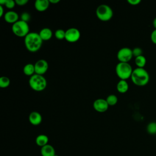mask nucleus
<instances>
[{
  "label": "nucleus",
  "mask_w": 156,
  "mask_h": 156,
  "mask_svg": "<svg viewBox=\"0 0 156 156\" xmlns=\"http://www.w3.org/2000/svg\"><path fill=\"white\" fill-rule=\"evenodd\" d=\"M24 45L26 48L30 52L38 51L41 47L43 40L37 32H29L24 37Z\"/></svg>",
  "instance_id": "nucleus-1"
},
{
  "label": "nucleus",
  "mask_w": 156,
  "mask_h": 156,
  "mask_svg": "<svg viewBox=\"0 0 156 156\" xmlns=\"http://www.w3.org/2000/svg\"><path fill=\"white\" fill-rule=\"evenodd\" d=\"M130 78L135 85L144 86L149 81V74L144 68L137 67L133 69Z\"/></svg>",
  "instance_id": "nucleus-2"
},
{
  "label": "nucleus",
  "mask_w": 156,
  "mask_h": 156,
  "mask_svg": "<svg viewBox=\"0 0 156 156\" xmlns=\"http://www.w3.org/2000/svg\"><path fill=\"white\" fill-rule=\"evenodd\" d=\"M29 84L33 90L41 91L46 88L47 86V81L43 75L34 74L29 78Z\"/></svg>",
  "instance_id": "nucleus-3"
},
{
  "label": "nucleus",
  "mask_w": 156,
  "mask_h": 156,
  "mask_svg": "<svg viewBox=\"0 0 156 156\" xmlns=\"http://www.w3.org/2000/svg\"><path fill=\"white\" fill-rule=\"evenodd\" d=\"M133 69L129 63L119 62L115 68V72L120 80H126L131 77Z\"/></svg>",
  "instance_id": "nucleus-4"
},
{
  "label": "nucleus",
  "mask_w": 156,
  "mask_h": 156,
  "mask_svg": "<svg viewBox=\"0 0 156 156\" xmlns=\"http://www.w3.org/2000/svg\"><path fill=\"white\" fill-rule=\"evenodd\" d=\"M96 15L99 20L107 21L113 17V12L109 5L107 4H101L96 10Z\"/></svg>",
  "instance_id": "nucleus-5"
},
{
  "label": "nucleus",
  "mask_w": 156,
  "mask_h": 156,
  "mask_svg": "<svg viewBox=\"0 0 156 156\" xmlns=\"http://www.w3.org/2000/svg\"><path fill=\"white\" fill-rule=\"evenodd\" d=\"M12 30L15 35L25 37L29 33V26L27 22L20 20L12 24Z\"/></svg>",
  "instance_id": "nucleus-6"
},
{
  "label": "nucleus",
  "mask_w": 156,
  "mask_h": 156,
  "mask_svg": "<svg viewBox=\"0 0 156 156\" xmlns=\"http://www.w3.org/2000/svg\"><path fill=\"white\" fill-rule=\"evenodd\" d=\"M133 56L132 50L127 47L121 48L117 52V58L119 62L128 63Z\"/></svg>",
  "instance_id": "nucleus-7"
},
{
  "label": "nucleus",
  "mask_w": 156,
  "mask_h": 156,
  "mask_svg": "<svg viewBox=\"0 0 156 156\" xmlns=\"http://www.w3.org/2000/svg\"><path fill=\"white\" fill-rule=\"evenodd\" d=\"M80 37V32L79 30L75 27H71L65 30V39L69 43H74L77 41Z\"/></svg>",
  "instance_id": "nucleus-8"
},
{
  "label": "nucleus",
  "mask_w": 156,
  "mask_h": 156,
  "mask_svg": "<svg viewBox=\"0 0 156 156\" xmlns=\"http://www.w3.org/2000/svg\"><path fill=\"white\" fill-rule=\"evenodd\" d=\"M35 73L39 75H43L48 71L49 65L46 60L44 59H40L37 60L34 64Z\"/></svg>",
  "instance_id": "nucleus-9"
},
{
  "label": "nucleus",
  "mask_w": 156,
  "mask_h": 156,
  "mask_svg": "<svg viewBox=\"0 0 156 156\" xmlns=\"http://www.w3.org/2000/svg\"><path fill=\"white\" fill-rule=\"evenodd\" d=\"M93 106L94 109L98 112L103 113L107 110L109 105L105 99L99 98L94 101Z\"/></svg>",
  "instance_id": "nucleus-10"
},
{
  "label": "nucleus",
  "mask_w": 156,
  "mask_h": 156,
  "mask_svg": "<svg viewBox=\"0 0 156 156\" xmlns=\"http://www.w3.org/2000/svg\"><path fill=\"white\" fill-rule=\"evenodd\" d=\"M4 20L9 23H12V24L16 21H18L19 20V15L18 14L13 10H9L5 13L4 15Z\"/></svg>",
  "instance_id": "nucleus-11"
},
{
  "label": "nucleus",
  "mask_w": 156,
  "mask_h": 156,
  "mask_svg": "<svg viewBox=\"0 0 156 156\" xmlns=\"http://www.w3.org/2000/svg\"><path fill=\"white\" fill-rule=\"evenodd\" d=\"M29 121L30 124L34 126L39 125L42 121V117L41 114L36 111L32 112L29 116Z\"/></svg>",
  "instance_id": "nucleus-12"
},
{
  "label": "nucleus",
  "mask_w": 156,
  "mask_h": 156,
  "mask_svg": "<svg viewBox=\"0 0 156 156\" xmlns=\"http://www.w3.org/2000/svg\"><path fill=\"white\" fill-rule=\"evenodd\" d=\"M49 0H36L34 4L35 9L38 12H44L49 6Z\"/></svg>",
  "instance_id": "nucleus-13"
},
{
  "label": "nucleus",
  "mask_w": 156,
  "mask_h": 156,
  "mask_svg": "<svg viewBox=\"0 0 156 156\" xmlns=\"http://www.w3.org/2000/svg\"><path fill=\"white\" fill-rule=\"evenodd\" d=\"M41 154L42 156H54L55 151L52 146L48 144L41 148Z\"/></svg>",
  "instance_id": "nucleus-14"
},
{
  "label": "nucleus",
  "mask_w": 156,
  "mask_h": 156,
  "mask_svg": "<svg viewBox=\"0 0 156 156\" xmlns=\"http://www.w3.org/2000/svg\"><path fill=\"white\" fill-rule=\"evenodd\" d=\"M38 34L43 41H48L52 37V32L51 29L48 27L41 29Z\"/></svg>",
  "instance_id": "nucleus-15"
},
{
  "label": "nucleus",
  "mask_w": 156,
  "mask_h": 156,
  "mask_svg": "<svg viewBox=\"0 0 156 156\" xmlns=\"http://www.w3.org/2000/svg\"><path fill=\"white\" fill-rule=\"evenodd\" d=\"M116 89L120 93H125L129 90V84L126 80H120L116 85Z\"/></svg>",
  "instance_id": "nucleus-16"
},
{
  "label": "nucleus",
  "mask_w": 156,
  "mask_h": 156,
  "mask_svg": "<svg viewBox=\"0 0 156 156\" xmlns=\"http://www.w3.org/2000/svg\"><path fill=\"white\" fill-rule=\"evenodd\" d=\"M48 141H49V138L48 136L44 134H41L38 135L35 139L36 144L41 147L48 144Z\"/></svg>",
  "instance_id": "nucleus-17"
},
{
  "label": "nucleus",
  "mask_w": 156,
  "mask_h": 156,
  "mask_svg": "<svg viewBox=\"0 0 156 156\" xmlns=\"http://www.w3.org/2000/svg\"><path fill=\"white\" fill-rule=\"evenodd\" d=\"M23 73L25 75L32 76L35 73V66L32 63H27L23 67Z\"/></svg>",
  "instance_id": "nucleus-18"
},
{
  "label": "nucleus",
  "mask_w": 156,
  "mask_h": 156,
  "mask_svg": "<svg viewBox=\"0 0 156 156\" xmlns=\"http://www.w3.org/2000/svg\"><path fill=\"white\" fill-rule=\"evenodd\" d=\"M135 63L137 67L138 68H144L146 63V57L143 55H140L138 57H135Z\"/></svg>",
  "instance_id": "nucleus-19"
},
{
  "label": "nucleus",
  "mask_w": 156,
  "mask_h": 156,
  "mask_svg": "<svg viewBox=\"0 0 156 156\" xmlns=\"http://www.w3.org/2000/svg\"><path fill=\"white\" fill-rule=\"evenodd\" d=\"M0 5H4L7 9H12L15 6L16 2H15V1H13V0H1Z\"/></svg>",
  "instance_id": "nucleus-20"
},
{
  "label": "nucleus",
  "mask_w": 156,
  "mask_h": 156,
  "mask_svg": "<svg viewBox=\"0 0 156 156\" xmlns=\"http://www.w3.org/2000/svg\"><path fill=\"white\" fill-rule=\"evenodd\" d=\"M108 105H115L118 102V98L115 94H110L105 99Z\"/></svg>",
  "instance_id": "nucleus-21"
},
{
  "label": "nucleus",
  "mask_w": 156,
  "mask_h": 156,
  "mask_svg": "<svg viewBox=\"0 0 156 156\" xmlns=\"http://www.w3.org/2000/svg\"><path fill=\"white\" fill-rule=\"evenodd\" d=\"M147 132L151 135L156 134V122L152 121L149 122L146 127Z\"/></svg>",
  "instance_id": "nucleus-22"
},
{
  "label": "nucleus",
  "mask_w": 156,
  "mask_h": 156,
  "mask_svg": "<svg viewBox=\"0 0 156 156\" xmlns=\"http://www.w3.org/2000/svg\"><path fill=\"white\" fill-rule=\"evenodd\" d=\"M10 79L6 76H1L0 77V87L5 88L10 85Z\"/></svg>",
  "instance_id": "nucleus-23"
},
{
  "label": "nucleus",
  "mask_w": 156,
  "mask_h": 156,
  "mask_svg": "<svg viewBox=\"0 0 156 156\" xmlns=\"http://www.w3.org/2000/svg\"><path fill=\"white\" fill-rule=\"evenodd\" d=\"M54 35L57 40H63L65 38V31L62 29H57L55 32Z\"/></svg>",
  "instance_id": "nucleus-24"
},
{
  "label": "nucleus",
  "mask_w": 156,
  "mask_h": 156,
  "mask_svg": "<svg viewBox=\"0 0 156 156\" xmlns=\"http://www.w3.org/2000/svg\"><path fill=\"white\" fill-rule=\"evenodd\" d=\"M132 53H133V55L136 57L143 55V50L141 48L139 47H136L132 49Z\"/></svg>",
  "instance_id": "nucleus-25"
},
{
  "label": "nucleus",
  "mask_w": 156,
  "mask_h": 156,
  "mask_svg": "<svg viewBox=\"0 0 156 156\" xmlns=\"http://www.w3.org/2000/svg\"><path fill=\"white\" fill-rule=\"evenodd\" d=\"M31 18V16H30V13H29L28 12H23L21 13V20L25 21V22H28L29 21H30Z\"/></svg>",
  "instance_id": "nucleus-26"
},
{
  "label": "nucleus",
  "mask_w": 156,
  "mask_h": 156,
  "mask_svg": "<svg viewBox=\"0 0 156 156\" xmlns=\"http://www.w3.org/2000/svg\"><path fill=\"white\" fill-rule=\"evenodd\" d=\"M151 39L154 44H156V29H154L151 34Z\"/></svg>",
  "instance_id": "nucleus-27"
},
{
  "label": "nucleus",
  "mask_w": 156,
  "mask_h": 156,
  "mask_svg": "<svg viewBox=\"0 0 156 156\" xmlns=\"http://www.w3.org/2000/svg\"><path fill=\"white\" fill-rule=\"evenodd\" d=\"M15 2L16 4L20 6H23L26 5L28 2V0H15Z\"/></svg>",
  "instance_id": "nucleus-28"
},
{
  "label": "nucleus",
  "mask_w": 156,
  "mask_h": 156,
  "mask_svg": "<svg viewBox=\"0 0 156 156\" xmlns=\"http://www.w3.org/2000/svg\"><path fill=\"white\" fill-rule=\"evenodd\" d=\"M127 2L130 5H136L141 2V0H127Z\"/></svg>",
  "instance_id": "nucleus-29"
},
{
  "label": "nucleus",
  "mask_w": 156,
  "mask_h": 156,
  "mask_svg": "<svg viewBox=\"0 0 156 156\" xmlns=\"http://www.w3.org/2000/svg\"><path fill=\"white\" fill-rule=\"evenodd\" d=\"M4 8L3 5H0V17H2V16L4 15Z\"/></svg>",
  "instance_id": "nucleus-30"
},
{
  "label": "nucleus",
  "mask_w": 156,
  "mask_h": 156,
  "mask_svg": "<svg viewBox=\"0 0 156 156\" xmlns=\"http://www.w3.org/2000/svg\"><path fill=\"white\" fill-rule=\"evenodd\" d=\"M49 1L50 3L52 4H57L60 2V0H49Z\"/></svg>",
  "instance_id": "nucleus-31"
},
{
  "label": "nucleus",
  "mask_w": 156,
  "mask_h": 156,
  "mask_svg": "<svg viewBox=\"0 0 156 156\" xmlns=\"http://www.w3.org/2000/svg\"><path fill=\"white\" fill-rule=\"evenodd\" d=\"M153 26L155 27V29H156V17L153 20Z\"/></svg>",
  "instance_id": "nucleus-32"
},
{
  "label": "nucleus",
  "mask_w": 156,
  "mask_h": 156,
  "mask_svg": "<svg viewBox=\"0 0 156 156\" xmlns=\"http://www.w3.org/2000/svg\"><path fill=\"white\" fill-rule=\"evenodd\" d=\"M54 156H58V155H57V154H55Z\"/></svg>",
  "instance_id": "nucleus-33"
}]
</instances>
